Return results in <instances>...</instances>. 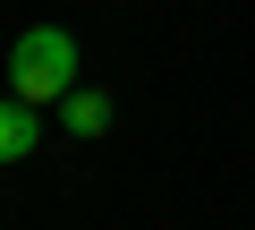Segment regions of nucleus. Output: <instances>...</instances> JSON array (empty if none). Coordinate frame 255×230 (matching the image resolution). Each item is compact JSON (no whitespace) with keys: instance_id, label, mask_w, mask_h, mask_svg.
<instances>
[{"instance_id":"f257e3e1","label":"nucleus","mask_w":255,"mask_h":230,"mask_svg":"<svg viewBox=\"0 0 255 230\" xmlns=\"http://www.w3.org/2000/svg\"><path fill=\"white\" fill-rule=\"evenodd\" d=\"M9 94L17 102H68L77 94V34L68 26H26L9 43Z\"/></svg>"},{"instance_id":"f03ea898","label":"nucleus","mask_w":255,"mask_h":230,"mask_svg":"<svg viewBox=\"0 0 255 230\" xmlns=\"http://www.w3.org/2000/svg\"><path fill=\"white\" fill-rule=\"evenodd\" d=\"M34 137H43V128H34V102H17V94H9V102H0V162H26V154H34Z\"/></svg>"},{"instance_id":"7ed1b4c3","label":"nucleus","mask_w":255,"mask_h":230,"mask_svg":"<svg viewBox=\"0 0 255 230\" xmlns=\"http://www.w3.org/2000/svg\"><path fill=\"white\" fill-rule=\"evenodd\" d=\"M60 111H68V137H102L111 128V94H94V85H77Z\"/></svg>"}]
</instances>
